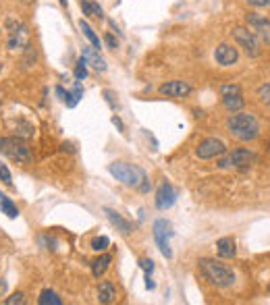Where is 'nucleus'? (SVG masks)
<instances>
[{"instance_id":"1","label":"nucleus","mask_w":270,"mask_h":305,"mask_svg":"<svg viewBox=\"0 0 270 305\" xmlns=\"http://www.w3.org/2000/svg\"><path fill=\"white\" fill-rule=\"evenodd\" d=\"M227 129L239 141H254L260 135V123L254 114H233L227 121Z\"/></svg>"},{"instance_id":"2","label":"nucleus","mask_w":270,"mask_h":305,"mask_svg":"<svg viewBox=\"0 0 270 305\" xmlns=\"http://www.w3.org/2000/svg\"><path fill=\"white\" fill-rule=\"evenodd\" d=\"M197 266L201 270V274H204V278L214 286H233L235 278H237L227 264H221L216 260H199Z\"/></svg>"},{"instance_id":"3","label":"nucleus","mask_w":270,"mask_h":305,"mask_svg":"<svg viewBox=\"0 0 270 305\" xmlns=\"http://www.w3.org/2000/svg\"><path fill=\"white\" fill-rule=\"evenodd\" d=\"M108 173L116 181L127 185V187H140L142 181L146 179V173L142 171V168L135 166V164H129V162H112L108 166Z\"/></svg>"},{"instance_id":"4","label":"nucleus","mask_w":270,"mask_h":305,"mask_svg":"<svg viewBox=\"0 0 270 305\" xmlns=\"http://www.w3.org/2000/svg\"><path fill=\"white\" fill-rule=\"evenodd\" d=\"M0 151L7 154L11 160L19 162V164L31 162V149L19 137H0Z\"/></svg>"},{"instance_id":"5","label":"nucleus","mask_w":270,"mask_h":305,"mask_svg":"<svg viewBox=\"0 0 270 305\" xmlns=\"http://www.w3.org/2000/svg\"><path fill=\"white\" fill-rule=\"evenodd\" d=\"M171 237H173V226L168 220L160 218L154 222V239H156V245L160 249V253L166 258V260H173V249H171Z\"/></svg>"},{"instance_id":"6","label":"nucleus","mask_w":270,"mask_h":305,"mask_svg":"<svg viewBox=\"0 0 270 305\" xmlns=\"http://www.w3.org/2000/svg\"><path fill=\"white\" fill-rule=\"evenodd\" d=\"M7 27H9V48L11 50L29 48V29L25 23L7 19Z\"/></svg>"},{"instance_id":"7","label":"nucleus","mask_w":270,"mask_h":305,"mask_svg":"<svg viewBox=\"0 0 270 305\" xmlns=\"http://www.w3.org/2000/svg\"><path fill=\"white\" fill-rule=\"evenodd\" d=\"M233 38H235V42H237L243 50H245V54L247 56H258L260 54V40H258V36L251 29H247V27H235L233 29Z\"/></svg>"},{"instance_id":"8","label":"nucleus","mask_w":270,"mask_h":305,"mask_svg":"<svg viewBox=\"0 0 270 305\" xmlns=\"http://www.w3.org/2000/svg\"><path fill=\"white\" fill-rule=\"evenodd\" d=\"M256 162V154L249 149H235L233 154H229L227 158H223L221 162H218V166L221 168H249L251 164Z\"/></svg>"},{"instance_id":"9","label":"nucleus","mask_w":270,"mask_h":305,"mask_svg":"<svg viewBox=\"0 0 270 305\" xmlns=\"http://www.w3.org/2000/svg\"><path fill=\"white\" fill-rule=\"evenodd\" d=\"M225 151H227L225 141L216 139V137H208L204 141H199V145L195 147V154L201 160H210V158H216V156H223Z\"/></svg>"},{"instance_id":"10","label":"nucleus","mask_w":270,"mask_h":305,"mask_svg":"<svg viewBox=\"0 0 270 305\" xmlns=\"http://www.w3.org/2000/svg\"><path fill=\"white\" fill-rule=\"evenodd\" d=\"M245 21L249 25V29L256 33L260 40H264L266 44H270V19L266 15H260V13H249L245 17Z\"/></svg>"},{"instance_id":"11","label":"nucleus","mask_w":270,"mask_h":305,"mask_svg":"<svg viewBox=\"0 0 270 305\" xmlns=\"http://www.w3.org/2000/svg\"><path fill=\"white\" fill-rule=\"evenodd\" d=\"M214 60L221 66H233L239 60V50L235 46H231V44H221L214 50Z\"/></svg>"},{"instance_id":"12","label":"nucleus","mask_w":270,"mask_h":305,"mask_svg":"<svg viewBox=\"0 0 270 305\" xmlns=\"http://www.w3.org/2000/svg\"><path fill=\"white\" fill-rule=\"evenodd\" d=\"M191 86L187 81H181V79H175V81H166L160 86V94L162 96H168V98H185L191 94Z\"/></svg>"},{"instance_id":"13","label":"nucleus","mask_w":270,"mask_h":305,"mask_svg":"<svg viewBox=\"0 0 270 305\" xmlns=\"http://www.w3.org/2000/svg\"><path fill=\"white\" fill-rule=\"evenodd\" d=\"M156 208L158 210H168V208H173L175 206V201H177V191L171 183H162L158 191H156Z\"/></svg>"},{"instance_id":"14","label":"nucleus","mask_w":270,"mask_h":305,"mask_svg":"<svg viewBox=\"0 0 270 305\" xmlns=\"http://www.w3.org/2000/svg\"><path fill=\"white\" fill-rule=\"evenodd\" d=\"M81 58L86 60L94 71H100V73L106 71V60H104L102 56H100V50H96L94 46H86V48H83Z\"/></svg>"},{"instance_id":"15","label":"nucleus","mask_w":270,"mask_h":305,"mask_svg":"<svg viewBox=\"0 0 270 305\" xmlns=\"http://www.w3.org/2000/svg\"><path fill=\"white\" fill-rule=\"evenodd\" d=\"M216 253L225 260H231L237 256V243H235L233 237H223V239L216 241Z\"/></svg>"},{"instance_id":"16","label":"nucleus","mask_w":270,"mask_h":305,"mask_svg":"<svg viewBox=\"0 0 270 305\" xmlns=\"http://www.w3.org/2000/svg\"><path fill=\"white\" fill-rule=\"evenodd\" d=\"M104 212H106V216H108V220H110V224L116 226V231H119V233H123V235H131V233H133L131 222H129V220H125L119 212H114V210H110V208H106Z\"/></svg>"},{"instance_id":"17","label":"nucleus","mask_w":270,"mask_h":305,"mask_svg":"<svg viewBox=\"0 0 270 305\" xmlns=\"http://www.w3.org/2000/svg\"><path fill=\"white\" fill-rule=\"evenodd\" d=\"M79 7L83 11V15L90 17V19H96V21L104 19V9L100 7L96 0H79Z\"/></svg>"},{"instance_id":"18","label":"nucleus","mask_w":270,"mask_h":305,"mask_svg":"<svg viewBox=\"0 0 270 305\" xmlns=\"http://www.w3.org/2000/svg\"><path fill=\"white\" fill-rule=\"evenodd\" d=\"M223 104L229 112H239L245 104V100H243L241 92H233V94H223Z\"/></svg>"},{"instance_id":"19","label":"nucleus","mask_w":270,"mask_h":305,"mask_svg":"<svg viewBox=\"0 0 270 305\" xmlns=\"http://www.w3.org/2000/svg\"><path fill=\"white\" fill-rule=\"evenodd\" d=\"M114 299H116L114 284H112L110 280L100 282V286H98V301H100V303H112Z\"/></svg>"},{"instance_id":"20","label":"nucleus","mask_w":270,"mask_h":305,"mask_svg":"<svg viewBox=\"0 0 270 305\" xmlns=\"http://www.w3.org/2000/svg\"><path fill=\"white\" fill-rule=\"evenodd\" d=\"M110 262H112V258L108 256V253H104V251H102V256H100L98 260H94V262H92V274H94L96 278L104 276V272L108 270Z\"/></svg>"},{"instance_id":"21","label":"nucleus","mask_w":270,"mask_h":305,"mask_svg":"<svg viewBox=\"0 0 270 305\" xmlns=\"http://www.w3.org/2000/svg\"><path fill=\"white\" fill-rule=\"evenodd\" d=\"M79 29H81V33H83V36H86L88 40H90V44L96 48V50H100V48H102V42H100V36H98V33L90 27V23L88 21H79Z\"/></svg>"},{"instance_id":"22","label":"nucleus","mask_w":270,"mask_h":305,"mask_svg":"<svg viewBox=\"0 0 270 305\" xmlns=\"http://www.w3.org/2000/svg\"><path fill=\"white\" fill-rule=\"evenodd\" d=\"M81 98H83V88H81V83H79V81L75 83L73 92H64V96H62L64 104L69 106V108H75V106H77V102H79Z\"/></svg>"},{"instance_id":"23","label":"nucleus","mask_w":270,"mask_h":305,"mask_svg":"<svg viewBox=\"0 0 270 305\" xmlns=\"http://www.w3.org/2000/svg\"><path fill=\"white\" fill-rule=\"evenodd\" d=\"M0 210H3L9 218H17V216H19V210H17V206H15V203H13L5 193H0Z\"/></svg>"},{"instance_id":"24","label":"nucleus","mask_w":270,"mask_h":305,"mask_svg":"<svg viewBox=\"0 0 270 305\" xmlns=\"http://www.w3.org/2000/svg\"><path fill=\"white\" fill-rule=\"evenodd\" d=\"M38 303H40V305H62V299H60L54 291L46 289V291H42V295H40Z\"/></svg>"},{"instance_id":"25","label":"nucleus","mask_w":270,"mask_h":305,"mask_svg":"<svg viewBox=\"0 0 270 305\" xmlns=\"http://www.w3.org/2000/svg\"><path fill=\"white\" fill-rule=\"evenodd\" d=\"M108 245H110V239H108V237L106 235H102V237H96V239L92 241V249L94 251H106L108 249Z\"/></svg>"},{"instance_id":"26","label":"nucleus","mask_w":270,"mask_h":305,"mask_svg":"<svg viewBox=\"0 0 270 305\" xmlns=\"http://www.w3.org/2000/svg\"><path fill=\"white\" fill-rule=\"evenodd\" d=\"M88 77V62L83 60V58H79L77 60V66H75V79L77 81H83Z\"/></svg>"},{"instance_id":"27","label":"nucleus","mask_w":270,"mask_h":305,"mask_svg":"<svg viewBox=\"0 0 270 305\" xmlns=\"http://www.w3.org/2000/svg\"><path fill=\"white\" fill-rule=\"evenodd\" d=\"M258 98L262 104H266L270 108V83H264V86L258 88Z\"/></svg>"},{"instance_id":"28","label":"nucleus","mask_w":270,"mask_h":305,"mask_svg":"<svg viewBox=\"0 0 270 305\" xmlns=\"http://www.w3.org/2000/svg\"><path fill=\"white\" fill-rule=\"evenodd\" d=\"M0 181H3L5 185H13V175L7 168V164H3V162H0Z\"/></svg>"},{"instance_id":"29","label":"nucleus","mask_w":270,"mask_h":305,"mask_svg":"<svg viewBox=\"0 0 270 305\" xmlns=\"http://www.w3.org/2000/svg\"><path fill=\"white\" fill-rule=\"evenodd\" d=\"M5 303H7V305H17V303L21 305V303H25V295H23V293H15V295L9 297Z\"/></svg>"},{"instance_id":"30","label":"nucleus","mask_w":270,"mask_h":305,"mask_svg":"<svg viewBox=\"0 0 270 305\" xmlns=\"http://www.w3.org/2000/svg\"><path fill=\"white\" fill-rule=\"evenodd\" d=\"M140 268L144 270L146 274H152V272H154V262H152V260H142V262H140Z\"/></svg>"},{"instance_id":"31","label":"nucleus","mask_w":270,"mask_h":305,"mask_svg":"<svg viewBox=\"0 0 270 305\" xmlns=\"http://www.w3.org/2000/svg\"><path fill=\"white\" fill-rule=\"evenodd\" d=\"M104 42H106V46L110 48V50H114V48H119V40H116L112 33H106L104 36Z\"/></svg>"},{"instance_id":"32","label":"nucleus","mask_w":270,"mask_h":305,"mask_svg":"<svg viewBox=\"0 0 270 305\" xmlns=\"http://www.w3.org/2000/svg\"><path fill=\"white\" fill-rule=\"evenodd\" d=\"M247 5L256 7V9H262V7H270V0H247Z\"/></svg>"},{"instance_id":"33","label":"nucleus","mask_w":270,"mask_h":305,"mask_svg":"<svg viewBox=\"0 0 270 305\" xmlns=\"http://www.w3.org/2000/svg\"><path fill=\"white\" fill-rule=\"evenodd\" d=\"M112 125H114L116 129H119L121 133H125V125H123V121H121L119 116H112Z\"/></svg>"},{"instance_id":"34","label":"nucleus","mask_w":270,"mask_h":305,"mask_svg":"<svg viewBox=\"0 0 270 305\" xmlns=\"http://www.w3.org/2000/svg\"><path fill=\"white\" fill-rule=\"evenodd\" d=\"M146 289L148 291H154L156 289V282L152 280V274H146Z\"/></svg>"},{"instance_id":"35","label":"nucleus","mask_w":270,"mask_h":305,"mask_svg":"<svg viewBox=\"0 0 270 305\" xmlns=\"http://www.w3.org/2000/svg\"><path fill=\"white\" fill-rule=\"evenodd\" d=\"M104 96H106V102H108V104H110L112 108H116V102H114V94L106 90V92H104Z\"/></svg>"},{"instance_id":"36","label":"nucleus","mask_w":270,"mask_h":305,"mask_svg":"<svg viewBox=\"0 0 270 305\" xmlns=\"http://www.w3.org/2000/svg\"><path fill=\"white\" fill-rule=\"evenodd\" d=\"M58 3H60L62 7H66V0H58Z\"/></svg>"},{"instance_id":"37","label":"nucleus","mask_w":270,"mask_h":305,"mask_svg":"<svg viewBox=\"0 0 270 305\" xmlns=\"http://www.w3.org/2000/svg\"><path fill=\"white\" fill-rule=\"evenodd\" d=\"M21 3H23V5H29V3H31V0H21Z\"/></svg>"},{"instance_id":"38","label":"nucleus","mask_w":270,"mask_h":305,"mask_svg":"<svg viewBox=\"0 0 270 305\" xmlns=\"http://www.w3.org/2000/svg\"><path fill=\"white\" fill-rule=\"evenodd\" d=\"M268 151H270V143H268Z\"/></svg>"},{"instance_id":"39","label":"nucleus","mask_w":270,"mask_h":305,"mask_svg":"<svg viewBox=\"0 0 270 305\" xmlns=\"http://www.w3.org/2000/svg\"><path fill=\"white\" fill-rule=\"evenodd\" d=\"M268 291H270V284H268Z\"/></svg>"}]
</instances>
